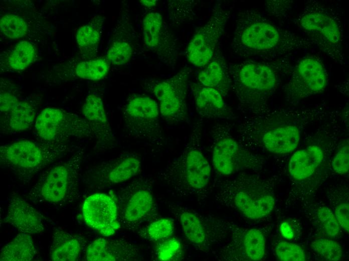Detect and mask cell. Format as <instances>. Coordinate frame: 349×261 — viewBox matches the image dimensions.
<instances>
[{
	"label": "cell",
	"instance_id": "6da1fadb",
	"mask_svg": "<svg viewBox=\"0 0 349 261\" xmlns=\"http://www.w3.org/2000/svg\"><path fill=\"white\" fill-rule=\"evenodd\" d=\"M313 45L302 37L275 24L259 12L240 11L236 16L231 47L241 58L270 61Z\"/></svg>",
	"mask_w": 349,
	"mask_h": 261
},
{
	"label": "cell",
	"instance_id": "7a4b0ae2",
	"mask_svg": "<svg viewBox=\"0 0 349 261\" xmlns=\"http://www.w3.org/2000/svg\"><path fill=\"white\" fill-rule=\"evenodd\" d=\"M202 122L194 123L180 155L158 174L161 183L179 196L201 195L209 186L211 167L202 149Z\"/></svg>",
	"mask_w": 349,
	"mask_h": 261
},
{
	"label": "cell",
	"instance_id": "3957f363",
	"mask_svg": "<svg viewBox=\"0 0 349 261\" xmlns=\"http://www.w3.org/2000/svg\"><path fill=\"white\" fill-rule=\"evenodd\" d=\"M214 198L251 219L265 217L273 210L275 195L271 181L260 176L242 174L217 182Z\"/></svg>",
	"mask_w": 349,
	"mask_h": 261
},
{
	"label": "cell",
	"instance_id": "277c9868",
	"mask_svg": "<svg viewBox=\"0 0 349 261\" xmlns=\"http://www.w3.org/2000/svg\"><path fill=\"white\" fill-rule=\"evenodd\" d=\"M277 66L269 61L255 59L230 64L231 88L242 109L253 113L265 110L277 86Z\"/></svg>",
	"mask_w": 349,
	"mask_h": 261
},
{
	"label": "cell",
	"instance_id": "5b68a950",
	"mask_svg": "<svg viewBox=\"0 0 349 261\" xmlns=\"http://www.w3.org/2000/svg\"><path fill=\"white\" fill-rule=\"evenodd\" d=\"M295 23L313 45L336 63L344 65L342 28L335 12L317 1H306Z\"/></svg>",
	"mask_w": 349,
	"mask_h": 261
},
{
	"label": "cell",
	"instance_id": "8992f818",
	"mask_svg": "<svg viewBox=\"0 0 349 261\" xmlns=\"http://www.w3.org/2000/svg\"><path fill=\"white\" fill-rule=\"evenodd\" d=\"M69 150L64 143L22 140L1 146L0 161L18 174L32 175L63 157Z\"/></svg>",
	"mask_w": 349,
	"mask_h": 261
},
{
	"label": "cell",
	"instance_id": "52a82bcc",
	"mask_svg": "<svg viewBox=\"0 0 349 261\" xmlns=\"http://www.w3.org/2000/svg\"><path fill=\"white\" fill-rule=\"evenodd\" d=\"M159 108L151 97L136 95L130 97L123 111L124 128L130 137L146 140L154 145L164 143L159 122Z\"/></svg>",
	"mask_w": 349,
	"mask_h": 261
},
{
	"label": "cell",
	"instance_id": "ba28073f",
	"mask_svg": "<svg viewBox=\"0 0 349 261\" xmlns=\"http://www.w3.org/2000/svg\"><path fill=\"white\" fill-rule=\"evenodd\" d=\"M36 133L42 141L63 143L70 138H95V132L85 118L58 108L48 107L37 116Z\"/></svg>",
	"mask_w": 349,
	"mask_h": 261
},
{
	"label": "cell",
	"instance_id": "9c48e42d",
	"mask_svg": "<svg viewBox=\"0 0 349 261\" xmlns=\"http://www.w3.org/2000/svg\"><path fill=\"white\" fill-rule=\"evenodd\" d=\"M188 241L206 251L230 235L235 227L226 219L199 214L181 206H172Z\"/></svg>",
	"mask_w": 349,
	"mask_h": 261
},
{
	"label": "cell",
	"instance_id": "30bf717a",
	"mask_svg": "<svg viewBox=\"0 0 349 261\" xmlns=\"http://www.w3.org/2000/svg\"><path fill=\"white\" fill-rule=\"evenodd\" d=\"M211 136L212 164L220 175L229 176L243 169L259 165L258 159L241 147L227 125L215 124Z\"/></svg>",
	"mask_w": 349,
	"mask_h": 261
},
{
	"label": "cell",
	"instance_id": "8fae6325",
	"mask_svg": "<svg viewBox=\"0 0 349 261\" xmlns=\"http://www.w3.org/2000/svg\"><path fill=\"white\" fill-rule=\"evenodd\" d=\"M231 14L229 7L217 2L209 20L196 30L188 45L186 56L192 65L202 68L212 58Z\"/></svg>",
	"mask_w": 349,
	"mask_h": 261
},
{
	"label": "cell",
	"instance_id": "7c38bea8",
	"mask_svg": "<svg viewBox=\"0 0 349 261\" xmlns=\"http://www.w3.org/2000/svg\"><path fill=\"white\" fill-rule=\"evenodd\" d=\"M192 70L184 68L173 76L156 81L150 90L158 100L162 118L169 124L188 120L187 96Z\"/></svg>",
	"mask_w": 349,
	"mask_h": 261
},
{
	"label": "cell",
	"instance_id": "4fadbf2b",
	"mask_svg": "<svg viewBox=\"0 0 349 261\" xmlns=\"http://www.w3.org/2000/svg\"><path fill=\"white\" fill-rule=\"evenodd\" d=\"M83 153L78 152L69 160L49 169L40 179L34 191L43 201L58 203L66 199L77 185Z\"/></svg>",
	"mask_w": 349,
	"mask_h": 261
},
{
	"label": "cell",
	"instance_id": "5bb4252c",
	"mask_svg": "<svg viewBox=\"0 0 349 261\" xmlns=\"http://www.w3.org/2000/svg\"><path fill=\"white\" fill-rule=\"evenodd\" d=\"M229 240L217 253L219 260H260L265 255V238L257 228L240 229L235 226Z\"/></svg>",
	"mask_w": 349,
	"mask_h": 261
},
{
	"label": "cell",
	"instance_id": "9a60e30c",
	"mask_svg": "<svg viewBox=\"0 0 349 261\" xmlns=\"http://www.w3.org/2000/svg\"><path fill=\"white\" fill-rule=\"evenodd\" d=\"M327 76L321 61L309 55L295 66L287 86V93L291 99H300L323 91Z\"/></svg>",
	"mask_w": 349,
	"mask_h": 261
},
{
	"label": "cell",
	"instance_id": "2e32d148",
	"mask_svg": "<svg viewBox=\"0 0 349 261\" xmlns=\"http://www.w3.org/2000/svg\"><path fill=\"white\" fill-rule=\"evenodd\" d=\"M118 215L116 203L105 193L93 194L83 204L85 223L104 237L113 235L120 228Z\"/></svg>",
	"mask_w": 349,
	"mask_h": 261
},
{
	"label": "cell",
	"instance_id": "e0dca14e",
	"mask_svg": "<svg viewBox=\"0 0 349 261\" xmlns=\"http://www.w3.org/2000/svg\"><path fill=\"white\" fill-rule=\"evenodd\" d=\"M141 167L136 155L123 154L92 168L86 179L93 186L104 188L128 181L139 173Z\"/></svg>",
	"mask_w": 349,
	"mask_h": 261
},
{
	"label": "cell",
	"instance_id": "ac0fdd59",
	"mask_svg": "<svg viewBox=\"0 0 349 261\" xmlns=\"http://www.w3.org/2000/svg\"><path fill=\"white\" fill-rule=\"evenodd\" d=\"M142 33L145 45L156 52L164 63L168 65L175 63L177 45L160 14L151 12L144 17Z\"/></svg>",
	"mask_w": 349,
	"mask_h": 261
},
{
	"label": "cell",
	"instance_id": "d6986e66",
	"mask_svg": "<svg viewBox=\"0 0 349 261\" xmlns=\"http://www.w3.org/2000/svg\"><path fill=\"white\" fill-rule=\"evenodd\" d=\"M147 187L143 179L134 182L128 186L130 195L124 205L119 221L126 226L134 225L151 213L154 205L153 198Z\"/></svg>",
	"mask_w": 349,
	"mask_h": 261
},
{
	"label": "cell",
	"instance_id": "ffe728a7",
	"mask_svg": "<svg viewBox=\"0 0 349 261\" xmlns=\"http://www.w3.org/2000/svg\"><path fill=\"white\" fill-rule=\"evenodd\" d=\"M4 221L20 232L29 234H39L44 230L42 214L26 200L18 197L10 200Z\"/></svg>",
	"mask_w": 349,
	"mask_h": 261
},
{
	"label": "cell",
	"instance_id": "44dd1931",
	"mask_svg": "<svg viewBox=\"0 0 349 261\" xmlns=\"http://www.w3.org/2000/svg\"><path fill=\"white\" fill-rule=\"evenodd\" d=\"M197 111L200 116L210 119H230L233 114L222 95L217 90L198 82H191Z\"/></svg>",
	"mask_w": 349,
	"mask_h": 261
},
{
	"label": "cell",
	"instance_id": "7402d4cb",
	"mask_svg": "<svg viewBox=\"0 0 349 261\" xmlns=\"http://www.w3.org/2000/svg\"><path fill=\"white\" fill-rule=\"evenodd\" d=\"M138 252L134 245L124 240L99 237L89 245L86 257L89 261L131 260L136 258Z\"/></svg>",
	"mask_w": 349,
	"mask_h": 261
},
{
	"label": "cell",
	"instance_id": "603a6c76",
	"mask_svg": "<svg viewBox=\"0 0 349 261\" xmlns=\"http://www.w3.org/2000/svg\"><path fill=\"white\" fill-rule=\"evenodd\" d=\"M197 82L218 90L225 98L231 88L229 66L222 51L217 48L210 61L198 72Z\"/></svg>",
	"mask_w": 349,
	"mask_h": 261
},
{
	"label": "cell",
	"instance_id": "cb8c5ba5",
	"mask_svg": "<svg viewBox=\"0 0 349 261\" xmlns=\"http://www.w3.org/2000/svg\"><path fill=\"white\" fill-rule=\"evenodd\" d=\"M257 136L260 143L268 152L285 154L293 151L297 147L301 133L297 126L288 124L262 129Z\"/></svg>",
	"mask_w": 349,
	"mask_h": 261
},
{
	"label": "cell",
	"instance_id": "d4e9b609",
	"mask_svg": "<svg viewBox=\"0 0 349 261\" xmlns=\"http://www.w3.org/2000/svg\"><path fill=\"white\" fill-rule=\"evenodd\" d=\"M84 118L92 125L98 142L111 145L116 143L102 99L95 94H90L85 99L82 107Z\"/></svg>",
	"mask_w": 349,
	"mask_h": 261
},
{
	"label": "cell",
	"instance_id": "484cf974",
	"mask_svg": "<svg viewBox=\"0 0 349 261\" xmlns=\"http://www.w3.org/2000/svg\"><path fill=\"white\" fill-rule=\"evenodd\" d=\"M36 110L30 102L20 100L10 111L1 115V133L13 135L30 129L37 117Z\"/></svg>",
	"mask_w": 349,
	"mask_h": 261
},
{
	"label": "cell",
	"instance_id": "4316f807",
	"mask_svg": "<svg viewBox=\"0 0 349 261\" xmlns=\"http://www.w3.org/2000/svg\"><path fill=\"white\" fill-rule=\"evenodd\" d=\"M324 158L322 149L311 145L295 152L289 162L290 175L297 180H303L312 176L322 163Z\"/></svg>",
	"mask_w": 349,
	"mask_h": 261
},
{
	"label": "cell",
	"instance_id": "83f0119b",
	"mask_svg": "<svg viewBox=\"0 0 349 261\" xmlns=\"http://www.w3.org/2000/svg\"><path fill=\"white\" fill-rule=\"evenodd\" d=\"M82 238L66 231L58 229L52 235L50 256L54 261H75L83 247Z\"/></svg>",
	"mask_w": 349,
	"mask_h": 261
},
{
	"label": "cell",
	"instance_id": "f1b7e54d",
	"mask_svg": "<svg viewBox=\"0 0 349 261\" xmlns=\"http://www.w3.org/2000/svg\"><path fill=\"white\" fill-rule=\"evenodd\" d=\"M37 250L29 234H17L1 249V261H30L35 258Z\"/></svg>",
	"mask_w": 349,
	"mask_h": 261
},
{
	"label": "cell",
	"instance_id": "f546056e",
	"mask_svg": "<svg viewBox=\"0 0 349 261\" xmlns=\"http://www.w3.org/2000/svg\"><path fill=\"white\" fill-rule=\"evenodd\" d=\"M36 57V51L30 42L23 41L16 45L6 58L8 67L16 70H23L33 63Z\"/></svg>",
	"mask_w": 349,
	"mask_h": 261
},
{
	"label": "cell",
	"instance_id": "4dcf8cb0",
	"mask_svg": "<svg viewBox=\"0 0 349 261\" xmlns=\"http://www.w3.org/2000/svg\"><path fill=\"white\" fill-rule=\"evenodd\" d=\"M109 69V63L107 60L97 59L78 63L76 68V74L82 79L97 80L104 78Z\"/></svg>",
	"mask_w": 349,
	"mask_h": 261
},
{
	"label": "cell",
	"instance_id": "1f68e13d",
	"mask_svg": "<svg viewBox=\"0 0 349 261\" xmlns=\"http://www.w3.org/2000/svg\"><path fill=\"white\" fill-rule=\"evenodd\" d=\"M197 4L195 1H172L168 4V15L170 21L180 25L186 20L193 19Z\"/></svg>",
	"mask_w": 349,
	"mask_h": 261
},
{
	"label": "cell",
	"instance_id": "d6a6232c",
	"mask_svg": "<svg viewBox=\"0 0 349 261\" xmlns=\"http://www.w3.org/2000/svg\"><path fill=\"white\" fill-rule=\"evenodd\" d=\"M0 28L1 32L11 39L23 37L27 31L25 21L20 16L13 14H7L1 17Z\"/></svg>",
	"mask_w": 349,
	"mask_h": 261
},
{
	"label": "cell",
	"instance_id": "836d02e7",
	"mask_svg": "<svg viewBox=\"0 0 349 261\" xmlns=\"http://www.w3.org/2000/svg\"><path fill=\"white\" fill-rule=\"evenodd\" d=\"M183 253L181 241L174 238H169L158 242L155 254L159 260H176L181 258Z\"/></svg>",
	"mask_w": 349,
	"mask_h": 261
},
{
	"label": "cell",
	"instance_id": "e575fe53",
	"mask_svg": "<svg viewBox=\"0 0 349 261\" xmlns=\"http://www.w3.org/2000/svg\"><path fill=\"white\" fill-rule=\"evenodd\" d=\"M311 246L313 251L328 260H338L342 254L340 244L331 239H316L312 242Z\"/></svg>",
	"mask_w": 349,
	"mask_h": 261
},
{
	"label": "cell",
	"instance_id": "d590c367",
	"mask_svg": "<svg viewBox=\"0 0 349 261\" xmlns=\"http://www.w3.org/2000/svg\"><path fill=\"white\" fill-rule=\"evenodd\" d=\"M174 231L173 221L166 218L156 220L147 226L148 237L153 241H160L171 237Z\"/></svg>",
	"mask_w": 349,
	"mask_h": 261
},
{
	"label": "cell",
	"instance_id": "8d00e7d4",
	"mask_svg": "<svg viewBox=\"0 0 349 261\" xmlns=\"http://www.w3.org/2000/svg\"><path fill=\"white\" fill-rule=\"evenodd\" d=\"M132 54L131 45L123 41H116L108 49L106 58L109 63L114 65L121 66L127 63Z\"/></svg>",
	"mask_w": 349,
	"mask_h": 261
},
{
	"label": "cell",
	"instance_id": "74e56055",
	"mask_svg": "<svg viewBox=\"0 0 349 261\" xmlns=\"http://www.w3.org/2000/svg\"><path fill=\"white\" fill-rule=\"evenodd\" d=\"M98 31L91 25L80 27L76 34V40L80 48L82 50H95L100 40Z\"/></svg>",
	"mask_w": 349,
	"mask_h": 261
},
{
	"label": "cell",
	"instance_id": "f35d334b",
	"mask_svg": "<svg viewBox=\"0 0 349 261\" xmlns=\"http://www.w3.org/2000/svg\"><path fill=\"white\" fill-rule=\"evenodd\" d=\"M275 252L279 260L284 261H304L306 257L304 250L299 245L291 242L282 241L276 248Z\"/></svg>",
	"mask_w": 349,
	"mask_h": 261
},
{
	"label": "cell",
	"instance_id": "ab89813d",
	"mask_svg": "<svg viewBox=\"0 0 349 261\" xmlns=\"http://www.w3.org/2000/svg\"><path fill=\"white\" fill-rule=\"evenodd\" d=\"M317 216L324 232L331 237L338 235L339 224L333 213L326 206H322L317 210Z\"/></svg>",
	"mask_w": 349,
	"mask_h": 261
},
{
	"label": "cell",
	"instance_id": "60d3db41",
	"mask_svg": "<svg viewBox=\"0 0 349 261\" xmlns=\"http://www.w3.org/2000/svg\"><path fill=\"white\" fill-rule=\"evenodd\" d=\"M333 170L337 174L343 175L348 171V146L345 145L338 151L331 163Z\"/></svg>",
	"mask_w": 349,
	"mask_h": 261
},
{
	"label": "cell",
	"instance_id": "b9f144b4",
	"mask_svg": "<svg viewBox=\"0 0 349 261\" xmlns=\"http://www.w3.org/2000/svg\"><path fill=\"white\" fill-rule=\"evenodd\" d=\"M19 100L20 99L14 92L4 90L1 87L0 94L1 115L5 114L10 111Z\"/></svg>",
	"mask_w": 349,
	"mask_h": 261
},
{
	"label": "cell",
	"instance_id": "7bdbcfd3",
	"mask_svg": "<svg viewBox=\"0 0 349 261\" xmlns=\"http://www.w3.org/2000/svg\"><path fill=\"white\" fill-rule=\"evenodd\" d=\"M348 207V201H339L335 207L334 214L340 226L347 233L349 231Z\"/></svg>",
	"mask_w": 349,
	"mask_h": 261
},
{
	"label": "cell",
	"instance_id": "ee69618b",
	"mask_svg": "<svg viewBox=\"0 0 349 261\" xmlns=\"http://www.w3.org/2000/svg\"><path fill=\"white\" fill-rule=\"evenodd\" d=\"M290 1H282L279 7H277L276 1H267L265 3V7L268 12L274 15L276 11L279 10L280 14H285L290 6Z\"/></svg>",
	"mask_w": 349,
	"mask_h": 261
},
{
	"label": "cell",
	"instance_id": "f6af8a7d",
	"mask_svg": "<svg viewBox=\"0 0 349 261\" xmlns=\"http://www.w3.org/2000/svg\"><path fill=\"white\" fill-rule=\"evenodd\" d=\"M280 231L282 234L286 238H291L293 235L290 226L286 222L281 224Z\"/></svg>",
	"mask_w": 349,
	"mask_h": 261
},
{
	"label": "cell",
	"instance_id": "bcb514c9",
	"mask_svg": "<svg viewBox=\"0 0 349 261\" xmlns=\"http://www.w3.org/2000/svg\"><path fill=\"white\" fill-rule=\"evenodd\" d=\"M157 1L155 0H150V1H146V0H141L140 1V3L146 7H152L155 6L156 3Z\"/></svg>",
	"mask_w": 349,
	"mask_h": 261
}]
</instances>
